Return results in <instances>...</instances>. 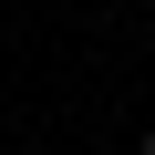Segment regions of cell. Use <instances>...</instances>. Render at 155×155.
Masks as SVG:
<instances>
[{
	"mask_svg": "<svg viewBox=\"0 0 155 155\" xmlns=\"http://www.w3.org/2000/svg\"><path fill=\"white\" fill-rule=\"evenodd\" d=\"M134 155H155V124H145V145H134Z\"/></svg>",
	"mask_w": 155,
	"mask_h": 155,
	"instance_id": "6da1fadb",
	"label": "cell"
}]
</instances>
